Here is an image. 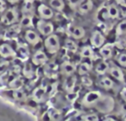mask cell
I'll list each match as a JSON object with an SVG mask.
<instances>
[{"mask_svg":"<svg viewBox=\"0 0 126 121\" xmlns=\"http://www.w3.org/2000/svg\"><path fill=\"white\" fill-rule=\"evenodd\" d=\"M44 46L48 53L55 54L56 52H59L60 47H61L59 37L54 34L49 35L44 40Z\"/></svg>","mask_w":126,"mask_h":121,"instance_id":"6da1fadb","label":"cell"},{"mask_svg":"<svg viewBox=\"0 0 126 121\" xmlns=\"http://www.w3.org/2000/svg\"><path fill=\"white\" fill-rule=\"evenodd\" d=\"M102 93L97 90L89 91L85 95V96L82 99V104L85 107H92L95 104L98 103L99 100L102 99Z\"/></svg>","mask_w":126,"mask_h":121,"instance_id":"7a4b0ae2","label":"cell"},{"mask_svg":"<svg viewBox=\"0 0 126 121\" xmlns=\"http://www.w3.org/2000/svg\"><path fill=\"white\" fill-rule=\"evenodd\" d=\"M36 28L41 35L46 37L54 33V30L53 23H49V22H46L44 19H41L37 22Z\"/></svg>","mask_w":126,"mask_h":121,"instance_id":"3957f363","label":"cell"},{"mask_svg":"<svg viewBox=\"0 0 126 121\" xmlns=\"http://www.w3.org/2000/svg\"><path fill=\"white\" fill-rule=\"evenodd\" d=\"M90 42H91V45L93 47H95V48H100L105 44V38L101 32L98 31V30H95L92 34L91 38H90Z\"/></svg>","mask_w":126,"mask_h":121,"instance_id":"277c9868","label":"cell"},{"mask_svg":"<svg viewBox=\"0 0 126 121\" xmlns=\"http://www.w3.org/2000/svg\"><path fill=\"white\" fill-rule=\"evenodd\" d=\"M17 12L15 9H10L3 15L1 21L4 25H11L17 21Z\"/></svg>","mask_w":126,"mask_h":121,"instance_id":"5b68a950","label":"cell"},{"mask_svg":"<svg viewBox=\"0 0 126 121\" xmlns=\"http://www.w3.org/2000/svg\"><path fill=\"white\" fill-rule=\"evenodd\" d=\"M47 60H48V58H47V54L43 51L41 50L35 52L32 57V63L36 66L44 65L45 64H47Z\"/></svg>","mask_w":126,"mask_h":121,"instance_id":"8992f818","label":"cell"},{"mask_svg":"<svg viewBox=\"0 0 126 121\" xmlns=\"http://www.w3.org/2000/svg\"><path fill=\"white\" fill-rule=\"evenodd\" d=\"M37 11L42 19L44 20H49L54 16V11L50 7H48L46 4H40L37 8Z\"/></svg>","mask_w":126,"mask_h":121,"instance_id":"52a82bcc","label":"cell"},{"mask_svg":"<svg viewBox=\"0 0 126 121\" xmlns=\"http://www.w3.org/2000/svg\"><path fill=\"white\" fill-rule=\"evenodd\" d=\"M114 49V44L112 43H106L104 44L99 49V54L104 60L110 59L112 57V52Z\"/></svg>","mask_w":126,"mask_h":121,"instance_id":"ba28073f","label":"cell"},{"mask_svg":"<svg viewBox=\"0 0 126 121\" xmlns=\"http://www.w3.org/2000/svg\"><path fill=\"white\" fill-rule=\"evenodd\" d=\"M76 71H77L76 65L70 61H64L61 64V72L67 76H72Z\"/></svg>","mask_w":126,"mask_h":121,"instance_id":"9c48e42d","label":"cell"},{"mask_svg":"<svg viewBox=\"0 0 126 121\" xmlns=\"http://www.w3.org/2000/svg\"><path fill=\"white\" fill-rule=\"evenodd\" d=\"M77 8L79 12L87 13L93 8V0H79Z\"/></svg>","mask_w":126,"mask_h":121,"instance_id":"30bf717a","label":"cell"},{"mask_svg":"<svg viewBox=\"0 0 126 121\" xmlns=\"http://www.w3.org/2000/svg\"><path fill=\"white\" fill-rule=\"evenodd\" d=\"M25 40L30 45L35 46L40 41V36L36 32L33 31V30H28L25 33Z\"/></svg>","mask_w":126,"mask_h":121,"instance_id":"8fae6325","label":"cell"},{"mask_svg":"<svg viewBox=\"0 0 126 121\" xmlns=\"http://www.w3.org/2000/svg\"><path fill=\"white\" fill-rule=\"evenodd\" d=\"M0 55L3 58H11L15 57L16 52L13 50V48L8 44H3L0 46Z\"/></svg>","mask_w":126,"mask_h":121,"instance_id":"7c38bea8","label":"cell"},{"mask_svg":"<svg viewBox=\"0 0 126 121\" xmlns=\"http://www.w3.org/2000/svg\"><path fill=\"white\" fill-rule=\"evenodd\" d=\"M109 72H110V76L113 78H115L116 80L119 82H124V75L123 73V71L119 67L116 65H113L111 67L109 68Z\"/></svg>","mask_w":126,"mask_h":121,"instance_id":"4fadbf2b","label":"cell"},{"mask_svg":"<svg viewBox=\"0 0 126 121\" xmlns=\"http://www.w3.org/2000/svg\"><path fill=\"white\" fill-rule=\"evenodd\" d=\"M47 94V88L46 87H38L33 91V99L37 102H41L43 100L45 95Z\"/></svg>","mask_w":126,"mask_h":121,"instance_id":"5bb4252c","label":"cell"},{"mask_svg":"<svg viewBox=\"0 0 126 121\" xmlns=\"http://www.w3.org/2000/svg\"><path fill=\"white\" fill-rule=\"evenodd\" d=\"M46 114L47 115V119H49V120L58 121L62 119V114H61V112L58 109L54 108V107H50L47 110Z\"/></svg>","mask_w":126,"mask_h":121,"instance_id":"9a60e30c","label":"cell"},{"mask_svg":"<svg viewBox=\"0 0 126 121\" xmlns=\"http://www.w3.org/2000/svg\"><path fill=\"white\" fill-rule=\"evenodd\" d=\"M45 65V70H44V72H45L46 76H48V77H54L56 76V72L58 71V68L59 66L57 65L54 63H49L47 64H44Z\"/></svg>","mask_w":126,"mask_h":121,"instance_id":"2e32d148","label":"cell"},{"mask_svg":"<svg viewBox=\"0 0 126 121\" xmlns=\"http://www.w3.org/2000/svg\"><path fill=\"white\" fill-rule=\"evenodd\" d=\"M75 85H76V76L72 75V76H69V77L66 80L65 83H64V88H65L67 93L73 92L74 91Z\"/></svg>","mask_w":126,"mask_h":121,"instance_id":"e0dca14e","label":"cell"},{"mask_svg":"<svg viewBox=\"0 0 126 121\" xmlns=\"http://www.w3.org/2000/svg\"><path fill=\"white\" fill-rule=\"evenodd\" d=\"M109 68H110V66H109L108 63L105 60H103L97 64L96 68H95V71H96L98 75H104L109 71Z\"/></svg>","mask_w":126,"mask_h":121,"instance_id":"ac0fdd59","label":"cell"},{"mask_svg":"<svg viewBox=\"0 0 126 121\" xmlns=\"http://www.w3.org/2000/svg\"><path fill=\"white\" fill-rule=\"evenodd\" d=\"M20 29L21 28H20V26H18V25H13L12 27H11L5 33V35H4L5 40H11V39L14 38L20 32Z\"/></svg>","mask_w":126,"mask_h":121,"instance_id":"d6986e66","label":"cell"},{"mask_svg":"<svg viewBox=\"0 0 126 121\" xmlns=\"http://www.w3.org/2000/svg\"><path fill=\"white\" fill-rule=\"evenodd\" d=\"M24 84V80L20 76H16L13 80H11L9 83V86L12 89H19Z\"/></svg>","mask_w":126,"mask_h":121,"instance_id":"ffe728a7","label":"cell"},{"mask_svg":"<svg viewBox=\"0 0 126 121\" xmlns=\"http://www.w3.org/2000/svg\"><path fill=\"white\" fill-rule=\"evenodd\" d=\"M20 26L23 28H30L33 26V16L30 14H24L20 22Z\"/></svg>","mask_w":126,"mask_h":121,"instance_id":"44dd1931","label":"cell"},{"mask_svg":"<svg viewBox=\"0 0 126 121\" xmlns=\"http://www.w3.org/2000/svg\"><path fill=\"white\" fill-rule=\"evenodd\" d=\"M98 85H99L101 88L108 90V89H110V88H113L114 83L112 82V80L110 79V78L105 76V77H103L102 79L99 80V82H98Z\"/></svg>","mask_w":126,"mask_h":121,"instance_id":"7402d4cb","label":"cell"},{"mask_svg":"<svg viewBox=\"0 0 126 121\" xmlns=\"http://www.w3.org/2000/svg\"><path fill=\"white\" fill-rule=\"evenodd\" d=\"M49 4L54 10L62 11L65 8V4L63 0H49Z\"/></svg>","mask_w":126,"mask_h":121,"instance_id":"603a6c76","label":"cell"},{"mask_svg":"<svg viewBox=\"0 0 126 121\" xmlns=\"http://www.w3.org/2000/svg\"><path fill=\"white\" fill-rule=\"evenodd\" d=\"M85 34H86V31H85L84 28L80 26L74 27V29L72 30V36L74 39H78V40L83 38L85 36Z\"/></svg>","mask_w":126,"mask_h":121,"instance_id":"cb8c5ba5","label":"cell"},{"mask_svg":"<svg viewBox=\"0 0 126 121\" xmlns=\"http://www.w3.org/2000/svg\"><path fill=\"white\" fill-rule=\"evenodd\" d=\"M79 53H80L81 57L84 58V59H90V58H92L93 56L94 52H93L92 47H90V46H85V47H83L81 48Z\"/></svg>","mask_w":126,"mask_h":121,"instance_id":"d4e9b609","label":"cell"},{"mask_svg":"<svg viewBox=\"0 0 126 121\" xmlns=\"http://www.w3.org/2000/svg\"><path fill=\"white\" fill-rule=\"evenodd\" d=\"M92 69V65L91 64H89L88 62H83L81 63L79 65V69H78V73L80 76L83 75H86Z\"/></svg>","mask_w":126,"mask_h":121,"instance_id":"484cf974","label":"cell"},{"mask_svg":"<svg viewBox=\"0 0 126 121\" xmlns=\"http://www.w3.org/2000/svg\"><path fill=\"white\" fill-rule=\"evenodd\" d=\"M23 76H24L26 78H28V79H30V78L33 77V76H34V69H33V66H32L31 64H30V63H27V64L23 66Z\"/></svg>","mask_w":126,"mask_h":121,"instance_id":"4316f807","label":"cell"},{"mask_svg":"<svg viewBox=\"0 0 126 121\" xmlns=\"http://www.w3.org/2000/svg\"><path fill=\"white\" fill-rule=\"evenodd\" d=\"M107 10H108V14L110 18H111V19H117L119 16V11L115 4H112L108 5L107 6Z\"/></svg>","mask_w":126,"mask_h":121,"instance_id":"83f0119b","label":"cell"},{"mask_svg":"<svg viewBox=\"0 0 126 121\" xmlns=\"http://www.w3.org/2000/svg\"><path fill=\"white\" fill-rule=\"evenodd\" d=\"M65 47L68 52H73V53H75L78 51V46L75 42L73 40H70V39H67L65 41Z\"/></svg>","mask_w":126,"mask_h":121,"instance_id":"f1b7e54d","label":"cell"},{"mask_svg":"<svg viewBox=\"0 0 126 121\" xmlns=\"http://www.w3.org/2000/svg\"><path fill=\"white\" fill-rule=\"evenodd\" d=\"M116 35L117 36L126 35V19L123 20L117 24V28H116Z\"/></svg>","mask_w":126,"mask_h":121,"instance_id":"f546056e","label":"cell"},{"mask_svg":"<svg viewBox=\"0 0 126 121\" xmlns=\"http://www.w3.org/2000/svg\"><path fill=\"white\" fill-rule=\"evenodd\" d=\"M98 19L101 22H106L108 19H110V16L108 14V10L107 7H103L100 10H98Z\"/></svg>","mask_w":126,"mask_h":121,"instance_id":"4dcf8cb0","label":"cell"},{"mask_svg":"<svg viewBox=\"0 0 126 121\" xmlns=\"http://www.w3.org/2000/svg\"><path fill=\"white\" fill-rule=\"evenodd\" d=\"M16 53L19 55V58L22 60H25L29 57V50L25 46L21 45L17 47V52Z\"/></svg>","mask_w":126,"mask_h":121,"instance_id":"1f68e13d","label":"cell"},{"mask_svg":"<svg viewBox=\"0 0 126 121\" xmlns=\"http://www.w3.org/2000/svg\"><path fill=\"white\" fill-rule=\"evenodd\" d=\"M34 9V0H24L23 6V12L24 14H30Z\"/></svg>","mask_w":126,"mask_h":121,"instance_id":"d6a6232c","label":"cell"},{"mask_svg":"<svg viewBox=\"0 0 126 121\" xmlns=\"http://www.w3.org/2000/svg\"><path fill=\"white\" fill-rule=\"evenodd\" d=\"M13 97H14L15 100L22 101V100H24L26 99V95L23 90H21V88H19V89H14Z\"/></svg>","mask_w":126,"mask_h":121,"instance_id":"836d02e7","label":"cell"},{"mask_svg":"<svg viewBox=\"0 0 126 121\" xmlns=\"http://www.w3.org/2000/svg\"><path fill=\"white\" fill-rule=\"evenodd\" d=\"M81 83H82V84L86 87H91L92 85L93 84V80H92L88 76H86V75H83L82 76V77H81Z\"/></svg>","mask_w":126,"mask_h":121,"instance_id":"e575fe53","label":"cell"},{"mask_svg":"<svg viewBox=\"0 0 126 121\" xmlns=\"http://www.w3.org/2000/svg\"><path fill=\"white\" fill-rule=\"evenodd\" d=\"M98 116L95 113H90V114H86V115H83L81 117V119L83 120H87V121H96L98 120Z\"/></svg>","mask_w":126,"mask_h":121,"instance_id":"d590c367","label":"cell"},{"mask_svg":"<svg viewBox=\"0 0 126 121\" xmlns=\"http://www.w3.org/2000/svg\"><path fill=\"white\" fill-rule=\"evenodd\" d=\"M117 61L119 65L126 67V53H120L117 58Z\"/></svg>","mask_w":126,"mask_h":121,"instance_id":"8d00e7d4","label":"cell"},{"mask_svg":"<svg viewBox=\"0 0 126 121\" xmlns=\"http://www.w3.org/2000/svg\"><path fill=\"white\" fill-rule=\"evenodd\" d=\"M66 98H67V100H68V101L72 102V101H74V100L78 98V95H77V93H75L74 91L69 92V93H67Z\"/></svg>","mask_w":126,"mask_h":121,"instance_id":"74e56055","label":"cell"},{"mask_svg":"<svg viewBox=\"0 0 126 121\" xmlns=\"http://www.w3.org/2000/svg\"><path fill=\"white\" fill-rule=\"evenodd\" d=\"M8 65H9V63L6 62V61L0 63V74H2L3 72L5 71V70L7 69Z\"/></svg>","mask_w":126,"mask_h":121,"instance_id":"f35d334b","label":"cell"},{"mask_svg":"<svg viewBox=\"0 0 126 121\" xmlns=\"http://www.w3.org/2000/svg\"><path fill=\"white\" fill-rule=\"evenodd\" d=\"M6 10V4L4 0H0V12L2 13L5 11Z\"/></svg>","mask_w":126,"mask_h":121,"instance_id":"ab89813d","label":"cell"},{"mask_svg":"<svg viewBox=\"0 0 126 121\" xmlns=\"http://www.w3.org/2000/svg\"><path fill=\"white\" fill-rule=\"evenodd\" d=\"M69 3V4H70L71 7L73 8H75L77 7V4H78V2H79V0H67Z\"/></svg>","mask_w":126,"mask_h":121,"instance_id":"60d3db41","label":"cell"},{"mask_svg":"<svg viewBox=\"0 0 126 121\" xmlns=\"http://www.w3.org/2000/svg\"><path fill=\"white\" fill-rule=\"evenodd\" d=\"M115 2L119 5L126 8V0H115Z\"/></svg>","mask_w":126,"mask_h":121,"instance_id":"b9f144b4","label":"cell"},{"mask_svg":"<svg viewBox=\"0 0 126 121\" xmlns=\"http://www.w3.org/2000/svg\"><path fill=\"white\" fill-rule=\"evenodd\" d=\"M121 97H122V99L124 100V101L126 102V88H123L122 91H121Z\"/></svg>","mask_w":126,"mask_h":121,"instance_id":"7bdbcfd3","label":"cell"},{"mask_svg":"<svg viewBox=\"0 0 126 121\" xmlns=\"http://www.w3.org/2000/svg\"><path fill=\"white\" fill-rule=\"evenodd\" d=\"M19 0H8V2H10L11 4H15V3H17Z\"/></svg>","mask_w":126,"mask_h":121,"instance_id":"ee69618b","label":"cell"},{"mask_svg":"<svg viewBox=\"0 0 126 121\" xmlns=\"http://www.w3.org/2000/svg\"><path fill=\"white\" fill-rule=\"evenodd\" d=\"M123 119H124V120H126V113L124 114V116L123 117Z\"/></svg>","mask_w":126,"mask_h":121,"instance_id":"f6af8a7d","label":"cell"}]
</instances>
